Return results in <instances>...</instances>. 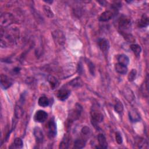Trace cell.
<instances>
[{
    "label": "cell",
    "mask_w": 149,
    "mask_h": 149,
    "mask_svg": "<svg viewBox=\"0 0 149 149\" xmlns=\"http://www.w3.org/2000/svg\"><path fill=\"white\" fill-rule=\"evenodd\" d=\"M0 32L2 48L15 45L19 38V30L17 27H1Z\"/></svg>",
    "instance_id": "6da1fadb"
},
{
    "label": "cell",
    "mask_w": 149,
    "mask_h": 149,
    "mask_svg": "<svg viewBox=\"0 0 149 149\" xmlns=\"http://www.w3.org/2000/svg\"><path fill=\"white\" fill-rule=\"evenodd\" d=\"M131 21L130 19L126 16L121 17L118 22V29L120 33L123 36L130 34Z\"/></svg>",
    "instance_id": "7a4b0ae2"
},
{
    "label": "cell",
    "mask_w": 149,
    "mask_h": 149,
    "mask_svg": "<svg viewBox=\"0 0 149 149\" xmlns=\"http://www.w3.org/2000/svg\"><path fill=\"white\" fill-rule=\"evenodd\" d=\"M15 18L12 13L8 12H5L1 15L0 23L1 27L6 28L8 27L10 25L13 23Z\"/></svg>",
    "instance_id": "3957f363"
},
{
    "label": "cell",
    "mask_w": 149,
    "mask_h": 149,
    "mask_svg": "<svg viewBox=\"0 0 149 149\" xmlns=\"http://www.w3.org/2000/svg\"><path fill=\"white\" fill-rule=\"evenodd\" d=\"M90 114L92 123L95 127L97 126L98 123L102 122L104 119V116L97 107H92Z\"/></svg>",
    "instance_id": "277c9868"
},
{
    "label": "cell",
    "mask_w": 149,
    "mask_h": 149,
    "mask_svg": "<svg viewBox=\"0 0 149 149\" xmlns=\"http://www.w3.org/2000/svg\"><path fill=\"white\" fill-rule=\"evenodd\" d=\"M54 41L59 45H63L66 41V38L63 31L56 30L52 33Z\"/></svg>",
    "instance_id": "5b68a950"
},
{
    "label": "cell",
    "mask_w": 149,
    "mask_h": 149,
    "mask_svg": "<svg viewBox=\"0 0 149 149\" xmlns=\"http://www.w3.org/2000/svg\"><path fill=\"white\" fill-rule=\"evenodd\" d=\"M48 136L49 139L55 137L56 135V125L54 119H51L47 123Z\"/></svg>",
    "instance_id": "8992f818"
},
{
    "label": "cell",
    "mask_w": 149,
    "mask_h": 149,
    "mask_svg": "<svg viewBox=\"0 0 149 149\" xmlns=\"http://www.w3.org/2000/svg\"><path fill=\"white\" fill-rule=\"evenodd\" d=\"M82 110L83 109L81 106L79 104H76L75 108L73 109H72L69 113V120L72 122L73 120H75L79 119Z\"/></svg>",
    "instance_id": "52a82bcc"
},
{
    "label": "cell",
    "mask_w": 149,
    "mask_h": 149,
    "mask_svg": "<svg viewBox=\"0 0 149 149\" xmlns=\"http://www.w3.org/2000/svg\"><path fill=\"white\" fill-rule=\"evenodd\" d=\"M13 84V80L5 74L1 75V86L4 90L9 88Z\"/></svg>",
    "instance_id": "ba28073f"
},
{
    "label": "cell",
    "mask_w": 149,
    "mask_h": 149,
    "mask_svg": "<svg viewBox=\"0 0 149 149\" xmlns=\"http://www.w3.org/2000/svg\"><path fill=\"white\" fill-rule=\"evenodd\" d=\"M48 116L47 113L43 110H38L34 115V120L39 123H42L47 119Z\"/></svg>",
    "instance_id": "9c48e42d"
},
{
    "label": "cell",
    "mask_w": 149,
    "mask_h": 149,
    "mask_svg": "<svg viewBox=\"0 0 149 149\" xmlns=\"http://www.w3.org/2000/svg\"><path fill=\"white\" fill-rule=\"evenodd\" d=\"M70 94V91L66 88H61L59 90L56 94V97L61 101L66 100Z\"/></svg>",
    "instance_id": "30bf717a"
},
{
    "label": "cell",
    "mask_w": 149,
    "mask_h": 149,
    "mask_svg": "<svg viewBox=\"0 0 149 149\" xmlns=\"http://www.w3.org/2000/svg\"><path fill=\"white\" fill-rule=\"evenodd\" d=\"M98 45L100 49L104 52H107L109 50L110 47L108 40L104 38H101L98 39Z\"/></svg>",
    "instance_id": "8fae6325"
},
{
    "label": "cell",
    "mask_w": 149,
    "mask_h": 149,
    "mask_svg": "<svg viewBox=\"0 0 149 149\" xmlns=\"http://www.w3.org/2000/svg\"><path fill=\"white\" fill-rule=\"evenodd\" d=\"M122 94L124 96V97L127 100V101H128L130 103L132 102L133 101H134V98H135V96L134 94L133 93V92L132 91V90L131 89H130L129 88H125L123 91H122Z\"/></svg>",
    "instance_id": "7c38bea8"
},
{
    "label": "cell",
    "mask_w": 149,
    "mask_h": 149,
    "mask_svg": "<svg viewBox=\"0 0 149 149\" xmlns=\"http://www.w3.org/2000/svg\"><path fill=\"white\" fill-rule=\"evenodd\" d=\"M87 139L80 136L77 138L74 142V148H83L85 147Z\"/></svg>",
    "instance_id": "4fadbf2b"
},
{
    "label": "cell",
    "mask_w": 149,
    "mask_h": 149,
    "mask_svg": "<svg viewBox=\"0 0 149 149\" xmlns=\"http://www.w3.org/2000/svg\"><path fill=\"white\" fill-rule=\"evenodd\" d=\"M33 134L38 143H41L44 140V135L41 129L39 127H36L33 130Z\"/></svg>",
    "instance_id": "5bb4252c"
},
{
    "label": "cell",
    "mask_w": 149,
    "mask_h": 149,
    "mask_svg": "<svg viewBox=\"0 0 149 149\" xmlns=\"http://www.w3.org/2000/svg\"><path fill=\"white\" fill-rule=\"evenodd\" d=\"M113 15V12L111 10H105L101 14L98 19L100 22H107L112 17Z\"/></svg>",
    "instance_id": "9a60e30c"
},
{
    "label": "cell",
    "mask_w": 149,
    "mask_h": 149,
    "mask_svg": "<svg viewBox=\"0 0 149 149\" xmlns=\"http://www.w3.org/2000/svg\"><path fill=\"white\" fill-rule=\"evenodd\" d=\"M129 117L132 122H137L140 120V114L135 109H132L129 112Z\"/></svg>",
    "instance_id": "2e32d148"
},
{
    "label": "cell",
    "mask_w": 149,
    "mask_h": 149,
    "mask_svg": "<svg viewBox=\"0 0 149 149\" xmlns=\"http://www.w3.org/2000/svg\"><path fill=\"white\" fill-rule=\"evenodd\" d=\"M97 139L99 144V147H98V148H106L108 147V143H107L106 138L103 134H99L98 135Z\"/></svg>",
    "instance_id": "e0dca14e"
},
{
    "label": "cell",
    "mask_w": 149,
    "mask_h": 149,
    "mask_svg": "<svg viewBox=\"0 0 149 149\" xmlns=\"http://www.w3.org/2000/svg\"><path fill=\"white\" fill-rule=\"evenodd\" d=\"M47 79H48V81L49 84V86H50L51 89L54 90L58 87L59 83V81L58 80V79L55 77L49 75Z\"/></svg>",
    "instance_id": "ac0fdd59"
},
{
    "label": "cell",
    "mask_w": 149,
    "mask_h": 149,
    "mask_svg": "<svg viewBox=\"0 0 149 149\" xmlns=\"http://www.w3.org/2000/svg\"><path fill=\"white\" fill-rule=\"evenodd\" d=\"M148 23L149 20L148 16L146 14H143L138 23V26L141 28L146 27L148 25Z\"/></svg>",
    "instance_id": "d6986e66"
},
{
    "label": "cell",
    "mask_w": 149,
    "mask_h": 149,
    "mask_svg": "<svg viewBox=\"0 0 149 149\" xmlns=\"http://www.w3.org/2000/svg\"><path fill=\"white\" fill-rule=\"evenodd\" d=\"M115 69L116 72L119 74H126L127 72V68L126 66L122 65L119 63H117L115 65Z\"/></svg>",
    "instance_id": "ffe728a7"
},
{
    "label": "cell",
    "mask_w": 149,
    "mask_h": 149,
    "mask_svg": "<svg viewBox=\"0 0 149 149\" xmlns=\"http://www.w3.org/2000/svg\"><path fill=\"white\" fill-rule=\"evenodd\" d=\"M117 60L118 63L123 65L125 66H126L129 64V58L128 56L125 54H120L118 56Z\"/></svg>",
    "instance_id": "44dd1931"
},
{
    "label": "cell",
    "mask_w": 149,
    "mask_h": 149,
    "mask_svg": "<svg viewBox=\"0 0 149 149\" xmlns=\"http://www.w3.org/2000/svg\"><path fill=\"white\" fill-rule=\"evenodd\" d=\"M23 143L22 140L20 138H16L11 146L9 147V148H22L23 147Z\"/></svg>",
    "instance_id": "7402d4cb"
},
{
    "label": "cell",
    "mask_w": 149,
    "mask_h": 149,
    "mask_svg": "<svg viewBox=\"0 0 149 149\" xmlns=\"http://www.w3.org/2000/svg\"><path fill=\"white\" fill-rule=\"evenodd\" d=\"M130 48L137 58L140 57V54L141 52V48L139 45L136 44H133L130 45Z\"/></svg>",
    "instance_id": "603a6c76"
},
{
    "label": "cell",
    "mask_w": 149,
    "mask_h": 149,
    "mask_svg": "<svg viewBox=\"0 0 149 149\" xmlns=\"http://www.w3.org/2000/svg\"><path fill=\"white\" fill-rule=\"evenodd\" d=\"M69 85H70L73 87H80L82 86L83 81L79 77H77L70 81Z\"/></svg>",
    "instance_id": "cb8c5ba5"
},
{
    "label": "cell",
    "mask_w": 149,
    "mask_h": 149,
    "mask_svg": "<svg viewBox=\"0 0 149 149\" xmlns=\"http://www.w3.org/2000/svg\"><path fill=\"white\" fill-rule=\"evenodd\" d=\"M38 104L40 107H47L49 105V100L45 96H41L39 98Z\"/></svg>",
    "instance_id": "d4e9b609"
},
{
    "label": "cell",
    "mask_w": 149,
    "mask_h": 149,
    "mask_svg": "<svg viewBox=\"0 0 149 149\" xmlns=\"http://www.w3.org/2000/svg\"><path fill=\"white\" fill-rule=\"evenodd\" d=\"M69 142H70V139L67 135H65L63 137L62 140L59 144V148H67L69 147Z\"/></svg>",
    "instance_id": "484cf974"
},
{
    "label": "cell",
    "mask_w": 149,
    "mask_h": 149,
    "mask_svg": "<svg viewBox=\"0 0 149 149\" xmlns=\"http://www.w3.org/2000/svg\"><path fill=\"white\" fill-rule=\"evenodd\" d=\"M43 11L45 13V15L49 18H52L54 16V12H52V10H51V8L47 5H45L43 6Z\"/></svg>",
    "instance_id": "4316f807"
},
{
    "label": "cell",
    "mask_w": 149,
    "mask_h": 149,
    "mask_svg": "<svg viewBox=\"0 0 149 149\" xmlns=\"http://www.w3.org/2000/svg\"><path fill=\"white\" fill-rule=\"evenodd\" d=\"M23 113V110L20 105H16L15 108V116L17 119L20 118Z\"/></svg>",
    "instance_id": "83f0119b"
},
{
    "label": "cell",
    "mask_w": 149,
    "mask_h": 149,
    "mask_svg": "<svg viewBox=\"0 0 149 149\" xmlns=\"http://www.w3.org/2000/svg\"><path fill=\"white\" fill-rule=\"evenodd\" d=\"M114 109L115 112H117L119 114L122 113V112L123 111V105L122 103L120 101H118L114 105Z\"/></svg>",
    "instance_id": "f1b7e54d"
},
{
    "label": "cell",
    "mask_w": 149,
    "mask_h": 149,
    "mask_svg": "<svg viewBox=\"0 0 149 149\" xmlns=\"http://www.w3.org/2000/svg\"><path fill=\"white\" fill-rule=\"evenodd\" d=\"M90 134V129L87 126H84L81 130V136L88 139Z\"/></svg>",
    "instance_id": "f546056e"
},
{
    "label": "cell",
    "mask_w": 149,
    "mask_h": 149,
    "mask_svg": "<svg viewBox=\"0 0 149 149\" xmlns=\"http://www.w3.org/2000/svg\"><path fill=\"white\" fill-rule=\"evenodd\" d=\"M137 145L138 146V148H148V143L147 141L143 139L140 138L137 142Z\"/></svg>",
    "instance_id": "4dcf8cb0"
},
{
    "label": "cell",
    "mask_w": 149,
    "mask_h": 149,
    "mask_svg": "<svg viewBox=\"0 0 149 149\" xmlns=\"http://www.w3.org/2000/svg\"><path fill=\"white\" fill-rule=\"evenodd\" d=\"M136 74H137V72L136 69H132V70L130 72V73L128 74L127 76V79L129 80V81H133L134 80V79H136Z\"/></svg>",
    "instance_id": "1f68e13d"
},
{
    "label": "cell",
    "mask_w": 149,
    "mask_h": 149,
    "mask_svg": "<svg viewBox=\"0 0 149 149\" xmlns=\"http://www.w3.org/2000/svg\"><path fill=\"white\" fill-rule=\"evenodd\" d=\"M86 62L87 63L90 72L91 73V75H94V72H95V67H94V64L90 60H87Z\"/></svg>",
    "instance_id": "d6a6232c"
},
{
    "label": "cell",
    "mask_w": 149,
    "mask_h": 149,
    "mask_svg": "<svg viewBox=\"0 0 149 149\" xmlns=\"http://www.w3.org/2000/svg\"><path fill=\"white\" fill-rule=\"evenodd\" d=\"M115 139H116V141L118 144H121L123 142V139L122 137L121 136V134L120 133V132H117L115 134Z\"/></svg>",
    "instance_id": "836d02e7"
},
{
    "label": "cell",
    "mask_w": 149,
    "mask_h": 149,
    "mask_svg": "<svg viewBox=\"0 0 149 149\" xmlns=\"http://www.w3.org/2000/svg\"><path fill=\"white\" fill-rule=\"evenodd\" d=\"M77 70L79 72V73H81L83 72V68H82V64L80 62L79 64L78 65V67H77Z\"/></svg>",
    "instance_id": "e575fe53"
},
{
    "label": "cell",
    "mask_w": 149,
    "mask_h": 149,
    "mask_svg": "<svg viewBox=\"0 0 149 149\" xmlns=\"http://www.w3.org/2000/svg\"><path fill=\"white\" fill-rule=\"evenodd\" d=\"M20 68H19V67H16V68H15L13 69V72L16 73H19V72H20Z\"/></svg>",
    "instance_id": "d590c367"
},
{
    "label": "cell",
    "mask_w": 149,
    "mask_h": 149,
    "mask_svg": "<svg viewBox=\"0 0 149 149\" xmlns=\"http://www.w3.org/2000/svg\"><path fill=\"white\" fill-rule=\"evenodd\" d=\"M46 3H52L53 2V1H44Z\"/></svg>",
    "instance_id": "8d00e7d4"
}]
</instances>
